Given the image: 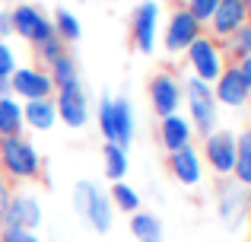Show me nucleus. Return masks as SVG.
I'll return each instance as SVG.
<instances>
[{"mask_svg": "<svg viewBox=\"0 0 251 242\" xmlns=\"http://www.w3.org/2000/svg\"><path fill=\"white\" fill-rule=\"evenodd\" d=\"M169 175L184 188H197L203 182V160H201V150L197 147H181L175 153H169V162H166Z\"/></svg>", "mask_w": 251, "mask_h": 242, "instance_id": "15", "label": "nucleus"}, {"mask_svg": "<svg viewBox=\"0 0 251 242\" xmlns=\"http://www.w3.org/2000/svg\"><path fill=\"white\" fill-rule=\"evenodd\" d=\"M159 29H162V3L159 0H140L130 16V38L140 54H153L159 48Z\"/></svg>", "mask_w": 251, "mask_h": 242, "instance_id": "5", "label": "nucleus"}, {"mask_svg": "<svg viewBox=\"0 0 251 242\" xmlns=\"http://www.w3.org/2000/svg\"><path fill=\"white\" fill-rule=\"evenodd\" d=\"M51 99H54V108H57V124H67L70 131H83L89 124V96L83 93L80 83L54 89Z\"/></svg>", "mask_w": 251, "mask_h": 242, "instance_id": "11", "label": "nucleus"}, {"mask_svg": "<svg viewBox=\"0 0 251 242\" xmlns=\"http://www.w3.org/2000/svg\"><path fill=\"white\" fill-rule=\"evenodd\" d=\"M184 61H188L191 67V77H197V80L203 83H213L216 77L223 74V67H226V54H223L220 42H216L213 35H197L194 42H191V48L184 51Z\"/></svg>", "mask_w": 251, "mask_h": 242, "instance_id": "4", "label": "nucleus"}, {"mask_svg": "<svg viewBox=\"0 0 251 242\" xmlns=\"http://www.w3.org/2000/svg\"><path fill=\"white\" fill-rule=\"evenodd\" d=\"M74 207H76V214L86 220V226L96 230L99 236H105V233L115 226V207H111V198H108V191H102V188L96 185V182H89V179L76 182L74 185Z\"/></svg>", "mask_w": 251, "mask_h": 242, "instance_id": "2", "label": "nucleus"}, {"mask_svg": "<svg viewBox=\"0 0 251 242\" xmlns=\"http://www.w3.org/2000/svg\"><path fill=\"white\" fill-rule=\"evenodd\" d=\"M220 48H223V54L232 57V61H242V57H248V54H251V23H245L242 29H235L229 38H223Z\"/></svg>", "mask_w": 251, "mask_h": 242, "instance_id": "27", "label": "nucleus"}, {"mask_svg": "<svg viewBox=\"0 0 251 242\" xmlns=\"http://www.w3.org/2000/svg\"><path fill=\"white\" fill-rule=\"evenodd\" d=\"M111 115H115V143L127 150L137 131V118H134V106L127 96H111Z\"/></svg>", "mask_w": 251, "mask_h": 242, "instance_id": "18", "label": "nucleus"}, {"mask_svg": "<svg viewBox=\"0 0 251 242\" xmlns=\"http://www.w3.org/2000/svg\"><path fill=\"white\" fill-rule=\"evenodd\" d=\"M23 124L35 134H48L51 128L57 124V108H54V99H32V102H23Z\"/></svg>", "mask_w": 251, "mask_h": 242, "instance_id": "17", "label": "nucleus"}, {"mask_svg": "<svg viewBox=\"0 0 251 242\" xmlns=\"http://www.w3.org/2000/svg\"><path fill=\"white\" fill-rule=\"evenodd\" d=\"M16 67H19V57H16V51H13V45L0 42V80H10Z\"/></svg>", "mask_w": 251, "mask_h": 242, "instance_id": "31", "label": "nucleus"}, {"mask_svg": "<svg viewBox=\"0 0 251 242\" xmlns=\"http://www.w3.org/2000/svg\"><path fill=\"white\" fill-rule=\"evenodd\" d=\"M159 3H175V0H159Z\"/></svg>", "mask_w": 251, "mask_h": 242, "instance_id": "37", "label": "nucleus"}, {"mask_svg": "<svg viewBox=\"0 0 251 242\" xmlns=\"http://www.w3.org/2000/svg\"><path fill=\"white\" fill-rule=\"evenodd\" d=\"M0 242H3V239H0Z\"/></svg>", "mask_w": 251, "mask_h": 242, "instance_id": "39", "label": "nucleus"}, {"mask_svg": "<svg viewBox=\"0 0 251 242\" xmlns=\"http://www.w3.org/2000/svg\"><path fill=\"white\" fill-rule=\"evenodd\" d=\"M0 175L6 182H35L42 179V153L25 134L16 137H0Z\"/></svg>", "mask_w": 251, "mask_h": 242, "instance_id": "1", "label": "nucleus"}, {"mask_svg": "<svg viewBox=\"0 0 251 242\" xmlns=\"http://www.w3.org/2000/svg\"><path fill=\"white\" fill-rule=\"evenodd\" d=\"M197 35H203V26L197 23L184 6H175L172 16L166 19V29H162V48H166V54H172V57H181Z\"/></svg>", "mask_w": 251, "mask_h": 242, "instance_id": "7", "label": "nucleus"}, {"mask_svg": "<svg viewBox=\"0 0 251 242\" xmlns=\"http://www.w3.org/2000/svg\"><path fill=\"white\" fill-rule=\"evenodd\" d=\"M184 108H188V121L194 128V134L207 137L210 131L220 128V106L213 99V86L197 77H188L184 80Z\"/></svg>", "mask_w": 251, "mask_h": 242, "instance_id": "3", "label": "nucleus"}, {"mask_svg": "<svg viewBox=\"0 0 251 242\" xmlns=\"http://www.w3.org/2000/svg\"><path fill=\"white\" fill-rule=\"evenodd\" d=\"M10 194H13V185L0 175V230H3V217H6V204H10Z\"/></svg>", "mask_w": 251, "mask_h": 242, "instance_id": "33", "label": "nucleus"}, {"mask_svg": "<svg viewBox=\"0 0 251 242\" xmlns=\"http://www.w3.org/2000/svg\"><path fill=\"white\" fill-rule=\"evenodd\" d=\"M201 160H203V169L216 172L220 179L232 175V166H235V134L226 128H216L203 137V150H201Z\"/></svg>", "mask_w": 251, "mask_h": 242, "instance_id": "9", "label": "nucleus"}, {"mask_svg": "<svg viewBox=\"0 0 251 242\" xmlns=\"http://www.w3.org/2000/svg\"><path fill=\"white\" fill-rule=\"evenodd\" d=\"M23 102L16 96H3L0 99V137H16L23 134Z\"/></svg>", "mask_w": 251, "mask_h": 242, "instance_id": "21", "label": "nucleus"}, {"mask_svg": "<svg viewBox=\"0 0 251 242\" xmlns=\"http://www.w3.org/2000/svg\"><path fill=\"white\" fill-rule=\"evenodd\" d=\"M130 236L137 242H166V230H162V220L150 211H137L130 214Z\"/></svg>", "mask_w": 251, "mask_h": 242, "instance_id": "19", "label": "nucleus"}, {"mask_svg": "<svg viewBox=\"0 0 251 242\" xmlns=\"http://www.w3.org/2000/svg\"><path fill=\"white\" fill-rule=\"evenodd\" d=\"M0 239L3 242H45L35 230H19V226H3V230H0Z\"/></svg>", "mask_w": 251, "mask_h": 242, "instance_id": "32", "label": "nucleus"}, {"mask_svg": "<svg viewBox=\"0 0 251 242\" xmlns=\"http://www.w3.org/2000/svg\"><path fill=\"white\" fill-rule=\"evenodd\" d=\"M210 86H213L216 106H223V108H245L248 106L251 89H248V83L242 80V74L235 70V64H226V67H223V74L216 77Z\"/></svg>", "mask_w": 251, "mask_h": 242, "instance_id": "14", "label": "nucleus"}, {"mask_svg": "<svg viewBox=\"0 0 251 242\" xmlns=\"http://www.w3.org/2000/svg\"><path fill=\"white\" fill-rule=\"evenodd\" d=\"M159 143L169 153H175L181 147H194V128H191L188 115L175 112L169 118H159Z\"/></svg>", "mask_w": 251, "mask_h": 242, "instance_id": "16", "label": "nucleus"}, {"mask_svg": "<svg viewBox=\"0 0 251 242\" xmlns=\"http://www.w3.org/2000/svg\"><path fill=\"white\" fill-rule=\"evenodd\" d=\"M51 26H54V38L57 42H80L83 35V26H80V16H76L74 10H67V6H57L54 16H51Z\"/></svg>", "mask_w": 251, "mask_h": 242, "instance_id": "22", "label": "nucleus"}, {"mask_svg": "<svg viewBox=\"0 0 251 242\" xmlns=\"http://www.w3.org/2000/svg\"><path fill=\"white\" fill-rule=\"evenodd\" d=\"M147 96H150V108H153L159 118H169V115L181 112V106H184V83L178 80L172 70H159V74L150 80Z\"/></svg>", "mask_w": 251, "mask_h": 242, "instance_id": "8", "label": "nucleus"}, {"mask_svg": "<svg viewBox=\"0 0 251 242\" xmlns=\"http://www.w3.org/2000/svg\"><path fill=\"white\" fill-rule=\"evenodd\" d=\"M96 121L99 131H102L105 143H115V115H111V96H102L96 106Z\"/></svg>", "mask_w": 251, "mask_h": 242, "instance_id": "28", "label": "nucleus"}, {"mask_svg": "<svg viewBox=\"0 0 251 242\" xmlns=\"http://www.w3.org/2000/svg\"><path fill=\"white\" fill-rule=\"evenodd\" d=\"M45 223V211H42V201L29 191H13L10 194V204H6V217L3 226H19V230H35Z\"/></svg>", "mask_w": 251, "mask_h": 242, "instance_id": "12", "label": "nucleus"}, {"mask_svg": "<svg viewBox=\"0 0 251 242\" xmlns=\"http://www.w3.org/2000/svg\"><path fill=\"white\" fill-rule=\"evenodd\" d=\"M235 70L242 74V80L248 83V89H251V54L248 57H242V61H235Z\"/></svg>", "mask_w": 251, "mask_h": 242, "instance_id": "35", "label": "nucleus"}, {"mask_svg": "<svg viewBox=\"0 0 251 242\" xmlns=\"http://www.w3.org/2000/svg\"><path fill=\"white\" fill-rule=\"evenodd\" d=\"M10 96H16L19 102L48 99V96H54V83H51L45 67H38V64H19L10 77Z\"/></svg>", "mask_w": 251, "mask_h": 242, "instance_id": "10", "label": "nucleus"}, {"mask_svg": "<svg viewBox=\"0 0 251 242\" xmlns=\"http://www.w3.org/2000/svg\"><path fill=\"white\" fill-rule=\"evenodd\" d=\"M245 23H251V6L245 0H220V6L213 10V16H210V35L216 38V42H223V38H229L235 29H242Z\"/></svg>", "mask_w": 251, "mask_h": 242, "instance_id": "13", "label": "nucleus"}, {"mask_svg": "<svg viewBox=\"0 0 251 242\" xmlns=\"http://www.w3.org/2000/svg\"><path fill=\"white\" fill-rule=\"evenodd\" d=\"M3 96H10V80H0V99Z\"/></svg>", "mask_w": 251, "mask_h": 242, "instance_id": "36", "label": "nucleus"}, {"mask_svg": "<svg viewBox=\"0 0 251 242\" xmlns=\"http://www.w3.org/2000/svg\"><path fill=\"white\" fill-rule=\"evenodd\" d=\"M102 162H105V175L108 182H124L130 172V160H127V150L118 147V143H105L102 147Z\"/></svg>", "mask_w": 251, "mask_h": 242, "instance_id": "23", "label": "nucleus"}, {"mask_svg": "<svg viewBox=\"0 0 251 242\" xmlns=\"http://www.w3.org/2000/svg\"><path fill=\"white\" fill-rule=\"evenodd\" d=\"M48 77H51V83H54V89L80 83V67H76V61L70 57V51H67V54H61L54 64H51V67H48Z\"/></svg>", "mask_w": 251, "mask_h": 242, "instance_id": "26", "label": "nucleus"}, {"mask_svg": "<svg viewBox=\"0 0 251 242\" xmlns=\"http://www.w3.org/2000/svg\"><path fill=\"white\" fill-rule=\"evenodd\" d=\"M232 179L235 185L251 191V128H245L242 134H235V166H232Z\"/></svg>", "mask_w": 251, "mask_h": 242, "instance_id": "20", "label": "nucleus"}, {"mask_svg": "<svg viewBox=\"0 0 251 242\" xmlns=\"http://www.w3.org/2000/svg\"><path fill=\"white\" fill-rule=\"evenodd\" d=\"M245 207H248V188L232 185V188H226V191H223V198H220V214H223V220H229V223H239L242 214H245Z\"/></svg>", "mask_w": 251, "mask_h": 242, "instance_id": "24", "label": "nucleus"}, {"mask_svg": "<svg viewBox=\"0 0 251 242\" xmlns=\"http://www.w3.org/2000/svg\"><path fill=\"white\" fill-rule=\"evenodd\" d=\"M10 35H13V16L10 10H0V42H6Z\"/></svg>", "mask_w": 251, "mask_h": 242, "instance_id": "34", "label": "nucleus"}, {"mask_svg": "<svg viewBox=\"0 0 251 242\" xmlns=\"http://www.w3.org/2000/svg\"><path fill=\"white\" fill-rule=\"evenodd\" d=\"M248 106H251V96H248Z\"/></svg>", "mask_w": 251, "mask_h": 242, "instance_id": "38", "label": "nucleus"}, {"mask_svg": "<svg viewBox=\"0 0 251 242\" xmlns=\"http://www.w3.org/2000/svg\"><path fill=\"white\" fill-rule=\"evenodd\" d=\"M216 6H220V0H184V10H188L201 26L210 23V16H213Z\"/></svg>", "mask_w": 251, "mask_h": 242, "instance_id": "29", "label": "nucleus"}, {"mask_svg": "<svg viewBox=\"0 0 251 242\" xmlns=\"http://www.w3.org/2000/svg\"><path fill=\"white\" fill-rule=\"evenodd\" d=\"M38 64H45V67H51V64L57 61L61 54H67V45L64 42H57V38H48L45 45H38Z\"/></svg>", "mask_w": 251, "mask_h": 242, "instance_id": "30", "label": "nucleus"}, {"mask_svg": "<svg viewBox=\"0 0 251 242\" xmlns=\"http://www.w3.org/2000/svg\"><path fill=\"white\" fill-rule=\"evenodd\" d=\"M108 198H111V207L121 214H137L143 211V201H140V191H137L134 185H127V182H111L108 188Z\"/></svg>", "mask_w": 251, "mask_h": 242, "instance_id": "25", "label": "nucleus"}, {"mask_svg": "<svg viewBox=\"0 0 251 242\" xmlns=\"http://www.w3.org/2000/svg\"><path fill=\"white\" fill-rule=\"evenodd\" d=\"M13 16V35H19L23 42H29L32 48L45 45L48 38H54V26H51V16L35 3H16L10 10Z\"/></svg>", "mask_w": 251, "mask_h": 242, "instance_id": "6", "label": "nucleus"}]
</instances>
